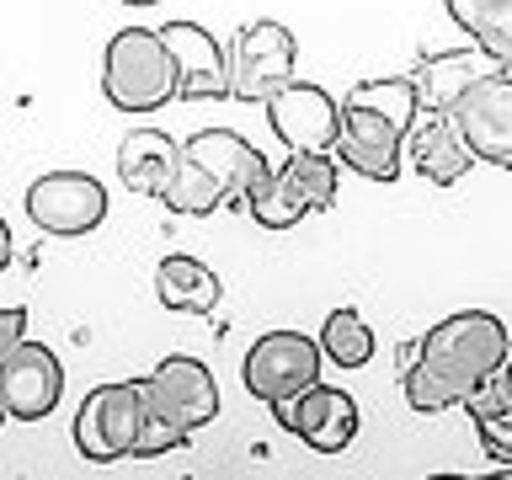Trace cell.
Masks as SVG:
<instances>
[{
	"mask_svg": "<svg viewBox=\"0 0 512 480\" xmlns=\"http://www.w3.org/2000/svg\"><path fill=\"white\" fill-rule=\"evenodd\" d=\"M512 352V331L486 310H459L438 320L427 336H416L411 363L400 368V384H406L411 411H448L464 406L475 390H486L491 374L507 363Z\"/></svg>",
	"mask_w": 512,
	"mask_h": 480,
	"instance_id": "1",
	"label": "cell"
},
{
	"mask_svg": "<svg viewBox=\"0 0 512 480\" xmlns=\"http://www.w3.org/2000/svg\"><path fill=\"white\" fill-rule=\"evenodd\" d=\"M416 86L411 75L390 80H358L342 96V128H336L331 155L352 166L368 182H395L400 155H406V128L416 118Z\"/></svg>",
	"mask_w": 512,
	"mask_h": 480,
	"instance_id": "2",
	"label": "cell"
},
{
	"mask_svg": "<svg viewBox=\"0 0 512 480\" xmlns=\"http://www.w3.org/2000/svg\"><path fill=\"white\" fill-rule=\"evenodd\" d=\"M219 416V384L198 358H160L155 374H144V438L134 459H160L171 448H187L192 432Z\"/></svg>",
	"mask_w": 512,
	"mask_h": 480,
	"instance_id": "3",
	"label": "cell"
},
{
	"mask_svg": "<svg viewBox=\"0 0 512 480\" xmlns=\"http://www.w3.org/2000/svg\"><path fill=\"white\" fill-rule=\"evenodd\" d=\"M102 91L118 112H155L176 96V64L155 27H123L107 43Z\"/></svg>",
	"mask_w": 512,
	"mask_h": 480,
	"instance_id": "4",
	"label": "cell"
},
{
	"mask_svg": "<svg viewBox=\"0 0 512 480\" xmlns=\"http://www.w3.org/2000/svg\"><path fill=\"white\" fill-rule=\"evenodd\" d=\"M144 438V379L96 384L75 411V448L91 464L134 459Z\"/></svg>",
	"mask_w": 512,
	"mask_h": 480,
	"instance_id": "5",
	"label": "cell"
},
{
	"mask_svg": "<svg viewBox=\"0 0 512 480\" xmlns=\"http://www.w3.org/2000/svg\"><path fill=\"white\" fill-rule=\"evenodd\" d=\"M336 203V155L310 150V155H288L283 166H272V176L251 192L246 214L262 224V230H288L304 214H320V208Z\"/></svg>",
	"mask_w": 512,
	"mask_h": 480,
	"instance_id": "6",
	"label": "cell"
},
{
	"mask_svg": "<svg viewBox=\"0 0 512 480\" xmlns=\"http://www.w3.org/2000/svg\"><path fill=\"white\" fill-rule=\"evenodd\" d=\"M230 96L235 102H267L299 70V43L283 22H246L230 38Z\"/></svg>",
	"mask_w": 512,
	"mask_h": 480,
	"instance_id": "7",
	"label": "cell"
},
{
	"mask_svg": "<svg viewBox=\"0 0 512 480\" xmlns=\"http://www.w3.org/2000/svg\"><path fill=\"white\" fill-rule=\"evenodd\" d=\"M320 363H326V352H320L315 336H304V331H267V336H256V342H251L240 379H246V390L262 400V406H278V400L310 390V384L320 379Z\"/></svg>",
	"mask_w": 512,
	"mask_h": 480,
	"instance_id": "8",
	"label": "cell"
},
{
	"mask_svg": "<svg viewBox=\"0 0 512 480\" xmlns=\"http://www.w3.org/2000/svg\"><path fill=\"white\" fill-rule=\"evenodd\" d=\"M448 118L475 150V160L512 171V70H496L486 80H475L470 91H459Z\"/></svg>",
	"mask_w": 512,
	"mask_h": 480,
	"instance_id": "9",
	"label": "cell"
},
{
	"mask_svg": "<svg viewBox=\"0 0 512 480\" xmlns=\"http://www.w3.org/2000/svg\"><path fill=\"white\" fill-rule=\"evenodd\" d=\"M27 219L48 235H86L107 219V187L91 171H48L27 187Z\"/></svg>",
	"mask_w": 512,
	"mask_h": 480,
	"instance_id": "10",
	"label": "cell"
},
{
	"mask_svg": "<svg viewBox=\"0 0 512 480\" xmlns=\"http://www.w3.org/2000/svg\"><path fill=\"white\" fill-rule=\"evenodd\" d=\"M59 395H64V368L54 358V347L22 336L0 358V406H6V416L11 422H43L59 406Z\"/></svg>",
	"mask_w": 512,
	"mask_h": 480,
	"instance_id": "11",
	"label": "cell"
},
{
	"mask_svg": "<svg viewBox=\"0 0 512 480\" xmlns=\"http://www.w3.org/2000/svg\"><path fill=\"white\" fill-rule=\"evenodd\" d=\"M272 416H278V427L299 432L315 454H342V448L358 438V400L347 390H336V384H320V379L310 390L278 400Z\"/></svg>",
	"mask_w": 512,
	"mask_h": 480,
	"instance_id": "12",
	"label": "cell"
},
{
	"mask_svg": "<svg viewBox=\"0 0 512 480\" xmlns=\"http://www.w3.org/2000/svg\"><path fill=\"white\" fill-rule=\"evenodd\" d=\"M262 107H267L272 134L288 144V155H310V150H326L331 155L336 128H342V107H336L320 86H310V80L294 75L283 91H272Z\"/></svg>",
	"mask_w": 512,
	"mask_h": 480,
	"instance_id": "13",
	"label": "cell"
},
{
	"mask_svg": "<svg viewBox=\"0 0 512 480\" xmlns=\"http://www.w3.org/2000/svg\"><path fill=\"white\" fill-rule=\"evenodd\" d=\"M155 32L171 48L176 96L182 102H224L230 96V54L214 43V32H203L198 22H166Z\"/></svg>",
	"mask_w": 512,
	"mask_h": 480,
	"instance_id": "14",
	"label": "cell"
},
{
	"mask_svg": "<svg viewBox=\"0 0 512 480\" xmlns=\"http://www.w3.org/2000/svg\"><path fill=\"white\" fill-rule=\"evenodd\" d=\"M187 155L219 182L224 203H240V208H246L251 192L272 176L267 155L256 150L251 139H240L235 128H203V134H192V139H187Z\"/></svg>",
	"mask_w": 512,
	"mask_h": 480,
	"instance_id": "15",
	"label": "cell"
},
{
	"mask_svg": "<svg viewBox=\"0 0 512 480\" xmlns=\"http://www.w3.org/2000/svg\"><path fill=\"white\" fill-rule=\"evenodd\" d=\"M406 160L432 187H454V182H464V171L475 166V150L464 144V134L454 128L448 112L416 107V118L406 128Z\"/></svg>",
	"mask_w": 512,
	"mask_h": 480,
	"instance_id": "16",
	"label": "cell"
},
{
	"mask_svg": "<svg viewBox=\"0 0 512 480\" xmlns=\"http://www.w3.org/2000/svg\"><path fill=\"white\" fill-rule=\"evenodd\" d=\"M187 166V144H176L160 128H128L118 144V176L128 192H144V198H166L176 187V176Z\"/></svg>",
	"mask_w": 512,
	"mask_h": 480,
	"instance_id": "17",
	"label": "cell"
},
{
	"mask_svg": "<svg viewBox=\"0 0 512 480\" xmlns=\"http://www.w3.org/2000/svg\"><path fill=\"white\" fill-rule=\"evenodd\" d=\"M496 70H507L502 59H491L480 43L470 48H448V54H427L422 64L411 70V86H416V102L432 107V112H448L459 91H470L475 80H486Z\"/></svg>",
	"mask_w": 512,
	"mask_h": 480,
	"instance_id": "18",
	"label": "cell"
},
{
	"mask_svg": "<svg viewBox=\"0 0 512 480\" xmlns=\"http://www.w3.org/2000/svg\"><path fill=\"white\" fill-rule=\"evenodd\" d=\"M219 294H224L219 272L203 267L198 256H166L155 267V299L176 315H214Z\"/></svg>",
	"mask_w": 512,
	"mask_h": 480,
	"instance_id": "19",
	"label": "cell"
},
{
	"mask_svg": "<svg viewBox=\"0 0 512 480\" xmlns=\"http://www.w3.org/2000/svg\"><path fill=\"white\" fill-rule=\"evenodd\" d=\"M448 16L470 32V43L512 70V0H448Z\"/></svg>",
	"mask_w": 512,
	"mask_h": 480,
	"instance_id": "20",
	"label": "cell"
},
{
	"mask_svg": "<svg viewBox=\"0 0 512 480\" xmlns=\"http://www.w3.org/2000/svg\"><path fill=\"white\" fill-rule=\"evenodd\" d=\"M320 352H326V363L336 368H363L374 358V331H368V320L342 304V310L326 315V326H320Z\"/></svg>",
	"mask_w": 512,
	"mask_h": 480,
	"instance_id": "21",
	"label": "cell"
},
{
	"mask_svg": "<svg viewBox=\"0 0 512 480\" xmlns=\"http://www.w3.org/2000/svg\"><path fill=\"white\" fill-rule=\"evenodd\" d=\"M464 406H470V422H475V438H480V448H486V459L512 464V406H502V400L491 395V384L475 390Z\"/></svg>",
	"mask_w": 512,
	"mask_h": 480,
	"instance_id": "22",
	"label": "cell"
},
{
	"mask_svg": "<svg viewBox=\"0 0 512 480\" xmlns=\"http://www.w3.org/2000/svg\"><path fill=\"white\" fill-rule=\"evenodd\" d=\"M22 336H27V310H16V304H11V310H0V358H6Z\"/></svg>",
	"mask_w": 512,
	"mask_h": 480,
	"instance_id": "23",
	"label": "cell"
},
{
	"mask_svg": "<svg viewBox=\"0 0 512 480\" xmlns=\"http://www.w3.org/2000/svg\"><path fill=\"white\" fill-rule=\"evenodd\" d=\"M491 395L502 400V406H512V352H507V363L491 374Z\"/></svg>",
	"mask_w": 512,
	"mask_h": 480,
	"instance_id": "24",
	"label": "cell"
},
{
	"mask_svg": "<svg viewBox=\"0 0 512 480\" xmlns=\"http://www.w3.org/2000/svg\"><path fill=\"white\" fill-rule=\"evenodd\" d=\"M11 262V230H6V219H0V272H6Z\"/></svg>",
	"mask_w": 512,
	"mask_h": 480,
	"instance_id": "25",
	"label": "cell"
},
{
	"mask_svg": "<svg viewBox=\"0 0 512 480\" xmlns=\"http://www.w3.org/2000/svg\"><path fill=\"white\" fill-rule=\"evenodd\" d=\"M123 6H155V0H123Z\"/></svg>",
	"mask_w": 512,
	"mask_h": 480,
	"instance_id": "26",
	"label": "cell"
},
{
	"mask_svg": "<svg viewBox=\"0 0 512 480\" xmlns=\"http://www.w3.org/2000/svg\"><path fill=\"white\" fill-rule=\"evenodd\" d=\"M0 422H6V406H0Z\"/></svg>",
	"mask_w": 512,
	"mask_h": 480,
	"instance_id": "27",
	"label": "cell"
}]
</instances>
